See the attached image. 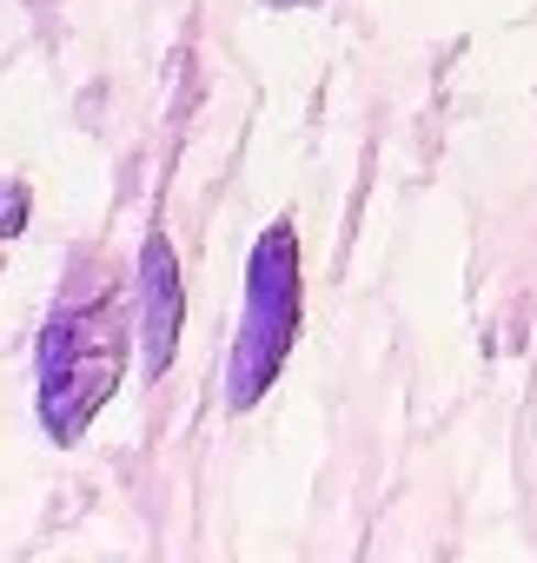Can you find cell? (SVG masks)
<instances>
[{"mask_svg":"<svg viewBox=\"0 0 537 563\" xmlns=\"http://www.w3.org/2000/svg\"><path fill=\"white\" fill-rule=\"evenodd\" d=\"M120 372H127V312H120V299H107V292L67 299L41 332L34 398H41L47 438L74 444L100 418V405L120 391Z\"/></svg>","mask_w":537,"mask_h":563,"instance_id":"1","label":"cell"},{"mask_svg":"<svg viewBox=\"0 0 537 563\" xmlns=\"http://www.w3.org/2000/svg\"><path fill=\"white\" fill-rule=\"evenodd\" d=\"M299 319H306L299 232H293V219H273L245 258V312H239V339H232V365H226V405L232 411H252L273 391V378L299 339Z\"/></svg>","mask_w":537,"mask_h":563,"instance_id":"2","label":"cell"},{"mask_svg":"<svg viewBox=\"0 0 537 563\" xmlns=\"http://www.w3.org/2000/svg\"><path fill=\"white\" fill-rule=\"evenodd\" d=\"M179 325H186V299H179L173 245H166V232H146V245H140V352H146V372L153 378L173 365Z\"/></svg>","mask_w":537,"mask_h":563,"instance_id":"3","label":"cell"},{"mask_svg":"<svg viewBox=\"0 0 537 563\" xmlns=\"http://www.w3.org/2000/svg\"><path fill=\"white\" fill-rule=\"evenodd\" d=\"M28 219H34V192H28L21 179H0V245L21 239V232H28Z\"/></svg>","mask_w":537,"mask_h":563,"instance_id":"4","label":"cell"},{"mask_svg":"<svg viewBox=\"0 0 537 563\" xmlns=\"http://www.w3.org/2000/svg\"><path fill=\"white\" fill-rule=\"evenodd\" d=\"M273 8H299V0H273Z\"/></svg>","mask_w":537,"mask_h":563,"instance_id":"5","label":"cell"}]
</instances>
